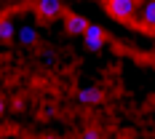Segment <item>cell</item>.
Returning <instances> with one entry per match:
<instances>
[{"label": "cell", "mask_w": 155, "mask_h": 139, "mask_svg": "<svg viewBox=\"0 0 155 139\" xmlns=\"http://www.w3.org/2000/svg\"><path fill=\"white\" fill-rule=\"evenodd\" d=\"M86 27H88V19H86L83 14H70V16H67V32H70V35L83 38Z\"/></svg>", "instance_id": "4"}, {"label": "cell", "mask_w": 155, "mask_h": 139, "mask_svg": "<svg viewBox=\"0 0 155 139\" xmlns=\"http://www.w3.org/2000/svg\"><path fill=\"white\" fill-rule=\"evenodd\" d=\"M16 30H19V27L14 24V19H8V16H5V19H0V43L14 40V38H16Z\"/></svg>", "instance_id": "6"}, {"label": "cell", "mask_w": 155, "mask_h": 139, "mask_svg": "<svg viewBox=\"0 0 155 139\" xmlns=\"http://www.w3.org/2000/svg\"><path fill=\"white\" fill-rule=\"evenodd\" d=\"M16 40H21V46H32L38 40V30L35 27H21V30H16Z\"/></svg>", "instance_id": "8"}, {"label": "cell", "mask_w": 155, "mask_h": 139, "mask_svg": "<svg viewBox=\"0 0 155 139\" xmlns=\"http://www.w3.org/2000/svg\"><path fill=\"white\" fill-rule=\"evenodd\" d=\"M75 102L78 104H88V107H94V104H99L102 102V94L96 91V88H78L75 91Z\"/></svg>", "instance_id": "5"}, {"label": "cell", "mask_w": 155, "mask_h": 139, "mask_svg": "<svg viewBox=\"0 0 155 139\" xmlns=\"http://www.w3.org/2000/svg\"><path fill=\"white\" fill-rule=\"evenodd\" d=\"M107 3L110 16H115L118 22H128L137 14V0H104Z\"/></svg>", "instance_id": "1"}, {"label": "cell", "mask_w": 155, "mask_h": 139, "mask_svg": "<svg viewBox=\"0 0 155 139\" xmlns=\"http://www.w3.org/2000/svg\"><path fill=\"white\" fill-rule=\"evenodd\" d=\"M0 139H3V137H0Z\"/></svg>", "instance_id": "11"}, {"label": "cell", "mask_w": 155, "mask_h": 139, "mask_svg": "<svg viewBox=\"0 0 155 139\" xmlns=\"http://www.w3.org/2000/svg\"><path fill=\"white\" fill-rule=\"evenodd\" d=\"M35 11H38L40 19H59L64 5H62V0H38L35 3Z\"/></svg>", "instance_id": "3"}, {"label": "cell", "mask_w": 155, "mask_h": 139, "mask_svg": "<svg viewBox=\"0 0 155 139\" xmlns=\"http://www.w3.org/2000/svg\"><path fill=\"white\" fill-rule=\"evenodd\" d=\"M139 22L144 27H155V0H147L139 8Z\"/></svg>", "instance_id": "7"}, {"label": "cell", "mask_w": 155, "mask_h": 139, "mask_svg": "<svg viewBox=\"0 0 155 139\" xmlns=\"http://www.w3.org/2000/svg\"><path fill=\"white\" fill-rule=\"evenodd\" d=\"M80 139H102V134L94 128H86V131H80Z\"/></svg>", "instance_id": "9"}, {"label": "cell", "mask_w": 155, "mask_h": 139, "mask_svg": "<svg viewBox=\"0 0 155 139\" xmlns=\"http://www.w3.org/2000/svg\"><path fill=\"white\" fill-rule=\"evenodd\" d=\"M5 112V102H3V96H0V115Z\"/></svg>", "instance_id": "10"}, {"label": "cell", "mask_w": 155, "mask_h": 139, "mask_svg": "<svg viewBox=\"0 0 155 139\" xmlns=\"http://www.w3.org/2000/svg\"><path fill=\"white\" fill-rule=\"evenodd\" d=\"M83 40H86L88 51H102L104 48V27L96 24V22H88V27L83 32Z\"/></svg>", "instance_id": "2"}]
</instances>
